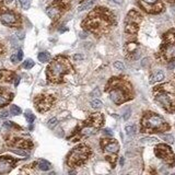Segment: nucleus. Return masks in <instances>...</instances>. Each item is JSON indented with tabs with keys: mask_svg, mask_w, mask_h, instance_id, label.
<instances>
[{
	"mask_svg": "<svg viewBox=\"0 0 175 175\" xmlns=\"http://www.w3.org/2000/svg\"><path fill=\"white\" fill-rule=\"evenodd\" d=\"M115 24L116 19L113 12L104 7H98L88 14L82 22V28L99 37L109 33Z\"/></svg>",
	"mask_w": 175,
	"mask_h": 175,
	"instance_id": "nucleus-1",
	"label": "nucleus"
},
{
	"mask_svg": "<svg viewBox=\"0 0 175 175\" xmlns=\"http://www.w3.org/2000/svg\"><path fill=\"white\" fill-rule=\"evenodd\" d=\"M106 92L115 104L120 105L133 98V90L130 82L125 77H114L106 84Z\"/></svg>",
	"mask_w": 175,
	"mask_h": 175,
	"instance_id": "nucleus-2",
	"label": "nucleus"
},
{
	"mask_svg": "<svg viewBox=\"0 0 175 175\" xmlns=\"http://www.w3.org/2000/svg\"><path fill=\"white\" fill-rule=\"evenodd\" d=\"M73 73V67L65 56H57L53 59L46 69V77L50 83H62L67 75Z\"/></svg>",
	"mask_w": 175,
	"mask_h": 175,
	"instance_id": "nucleus-3",
	"label": "nucleus"
},
{
	"mask_svg": "<svg viewBox=\"0 0 175 175\" xmlns=\"http://www.w3.org/2000/svg\"><path fill=\"white\" fill-rule=\"evenodd\" d=\"M153 96L158 104L169 113L175 112V75L169 82L156 86Z\"/></svg>",
	"mask_w": 175,
	"mask_h": 175,
	"instance_id": "nucleus-4",
	"label": "nucleus"
},
{
	"mask_svg": "<svg viewBox=\"0 0 175 175\" xmlns=\"http://www.w3.org/2000/svg\"><path fill=\"white\" fill-rule=\"evenodd\" d=\"M104 125V116L101 113L91 114L88 118L83 120L78 127L73 130V133L68 139H72V141H78L82 138L90 137L95 133H98Z\"/></svg>",
	"mask_w": 175,
	"mask_h": 175,
	"instance_id": "nucleus-5",
	"label": "nucleus"
},
{
	"mask_svg": "<svg viewBox=\"0 0 175 175\" xmlns=\"http://www.w3.org/2000/svg\"><path fill=\"white\" fill-rule=\"evenodd\" d=\"M169 129L170 125L160 115L153 112H147L143 114L141 118V133H162Z\"/></svg>",
	"mask_w": 175,
	"mask_h": 175,
	"instance_id": "nucleus-6",
	"label": "nucleus"
},
{
	"mask_svg": "<svg viewBox=\"0 0 175 175\" xmlns=\"http://www.w3.org/2000/svg\"><path fill=\"white\" fill-rule=\"evenodd\" d=\"M91 156H92V150L89 146L79 145L69 152L67 156V164L70 167L81 166L88 162Z\"/></svg>",
	"mask_w": 175,
	"mask_h": 175,
	"instance_id": "nucleus-7",
	"label": "nucleus"
},
{
	"mask_svg": "<svg viewBox=\"0 0 175 175\" xmlns=\"http://www.w3.org/2000/svg\"><path fill=\"white\" fill-rule=\"evenodd\" d=\"M159 57L163 62H171L175 60V31L170 30L163 36L162 45L159 50Z\"/></svg>",
	"mask_w": 175,
	"mask_h": 175,
	"instance_id": "nucleus-8",
	"label": "nucleus"
},
{
	"mask_svg": "<svg viewBox=\"0 0 175 175\" xmlns=\"http://www.w3.org/2000/svg\"><path fill=\"white\" fill-rule=\"evenodd\" d=\"M100 146L106 160L112 164V167H115L117 152L119 151V143L117 142V140L111 139V138H103L100 141Z\"/></svg>",
	"mask_w": 175,
	"mask_h": 175,
	"instance_id": "nucleus-9",
	"label": "nucleus"
},
{
	"mask_svg": "<svg viewBox=\"0 0 175 175\" xmlns=\"http://www.w3.org/2000/svg\"><path fill=\"white\" fill-rule=\"evenodd\" d=\"M0 21L2 24L11 28H19L22 24V19L20 14L13 10L6 8L1 1H0Z\"/></svg>",
	"mask_w": 175,
	"mask_h": 175,
	"instance_id": "nucleus-10",
	"label": "nucleus"
},
{
	"mask_svg": "<svg viewBox=\"0 0 175 175\" xmlns=\"http://www.w3.org/2000/svg\"><path fill=\"white\" fill-rule=\"evenodd\" d=\"M68 8L69 3L66 0H54L46 8V13L53 21H57L60 19V17L68 10Z\"/></svg>",
	"mask_w": 175,
	"mask_h": 175,
	"instance_id": "nucleus-11",
	"label": "nucleus"
},
{
	"mask_svg": "<svg viewBox=\"0 0 175 175\" xmlns=\"http://www.w3.org/2000/svg\"><path fill=\"white\" fill-rule=\"evenodd\" d=\"M142 21V15L136 10L129 11L125 20V32L129 35H135L138 32L139 24Z\"/></svg>",
	"mask_w": 175,
	"mask_h": 175,
	"instance_id": "nucleus-12",
	"label": "nucleus"
},
{
	"mask_svg": "<svg viewBox=\"0 0 175 175\" xmlns=\"http://www.w3.org/2000/svg\"><path fill=\"white\" fill-rule=\"evenodd\" d=\"M55 103V98L50 94H38L34 99V106L39 113H45L48 109H50L53 104Z\"/></svg>",
	"mask_w": 175,
	"mask_h": 175,
	"instance_id": "nucleus-13",
	"label": "nucleus"
},
{
	"mask_svg": "<svg viewBox=\"0 0 175 175\" xmlns=\"http://www.w3.org/2000/svg\"><path fill=\"white\" fill-rule=\"evenodd\" d=\"M154 154H156L159 159H161L165 162L166 164L173 166L175 164V156L172 149H171L167 145H163L160 143L154 148Z\"/></svg>",
	"mask_w": 175,
	"mask_h": 175,
	"instance_id": "nucleus-14",
	"label": "nucleus"
},
{
	"mask_svg": "<svg viewBox=\"0 0 175 175\" xmlns=\"http://www.w3.org/2000/svg\"><path fill=\"white\" fill-rule=\"evenodd\" d=\"M139 3L148 13H159L164 8L160 0H139Z\"/></svg>",
	"mask_w": 175,
	"mask_h": 175,
	"instance_id": "nucleus-15",
	"label": "nucleus"
},
{
	"mask_svg": "<svg viewBox=\"0 0 175 175\" xmlns=\"http://www.w3.org/2000/svg\"><path fill=\"white\" fill-rule=\"evenodd\" d=\"M18 159L11 156H0V174H7L14 169L15 164L18 163Z\"/></svg>",
	"mask_w": 175,
	"mask_h": 175,
	"instance_id": "nucleus-16",
	"label": "nucleus"
},
{
	"mask_svg": "<svg viewBox=\"0 0 175 175\" xmlns=\"http://www.w3.org/2000/svg\"><path fill=\"white\" fill-rule=\"evenodd\" d=\"M7 143L10 147L20 148V149H31L33 147V142L28 139H24V138L12 137L7 140Z\"/></svg>",
	"mask_w": 175,
	"mask_h": 175,
	"instance_id": "nucleus-17",
	"label": "nucleus"
},
{
	"mask_svg": "<svg viewBox=\"0 0 175 175\" xmlns=\"http://www.w3.org/2000/svg\"><path fill=\"white\" fill-rule=\"evenodd\" d=\"M14 94L6 88L0 86V109L5 107L6 105H8L13 100Z\"/></svg>",
	"mask_w": 175,
	"mask_h": 175,
	"instance_id": "nucleus-18",
	"label": "nucleus"
},
{
	"mask_svg": "<svg viewBox=\"0 0 175 175\" xmlns=\"http://www.w3.org/2000/svg\"><path fill=\"white\" fill-rule=\"evenodd\" d=\"M125 52L127 54V57H130V58H133V59L138 58L139 55H140L138 43L133 42V41L127 43V44L125 45Z\"/></svg>",
	"mask_w": 175,
	"mask_h": 175,
	"instance_id": "nucleus-19",
	"label": "nucleus"
},
{
	"mask_svg": "<svg viewBox=\"0 0 175 175\" xmlns=\"http://www.w3.org/2000/svg\"><path fill=\"white\" fill-rule=\"evenodd\" d=\"M15 72L8 69H1L0 70V82L10 83L15 79Z\"/></svg>",
	"mask_w": 175,
	"mask_h": 175,
	"instance_id": "nucleus-20",
	"label": "nucleus"
},
{
	"mask_svg": "<svg viewBox=\"0 0 175 175\" xmlns=\"http://www.w3.org/2000/svg\"><path fill=\"white\" fill-rule=\"evenodd\" d=\"M164 78H165V75H164V72L162 70H159L154 72L153 75L151 76V79H150V83H156V82H161V81L164 80Z\"/></svg>",
	"mask_w": 175,
	"mask_h": 175,
	"instance_id": "nucleus-21",
	"label": "nucleus"
},
{
	"mask_svg": "<svg viewBox=\"0 0 175 175\" xmlns=\"http://www.w3.org/2000/svg\"><path fill=\"white\" fill-rule=\"evenodd\" d=\"M95 0H85L84 2H82L80 6H79V8H78V11L81 12V11H84V10H88V9H91L93 5H94Z\"/></svg>",
	"mask_w": 175,
	"mask_h": 175,
	"instance_id": "nucleus-22",
	"label": "nucleus"
},
{
	"mask_svg": "<svg viewBox=\"0 0 175 175\" xmlns=\"http://www.w3.org/2000/svg\"><path fill=\"white\" fill-rule=\"evenodd\" d=\"M37 166L41 171H48V170H50L52 164L48 161H46V160H39V161L37 162Z\"/></svg>",
	"mask_w": 175,
	"mask_h": 175,
	"instance_id": "nucleus-23",
	"label": "nucleus"
},
{
	"mask_svg": "<svg viewBox=\"0 0 175 175\" xmlns=\"http://www.w3.org/2000/svg\"><path fill=\"white\" fill-rule=\"evenodd\" d=\"M37 58L41 62H49V59H50V54L48 52H42L38 54Z\"/></svg>",
	"mask_w": 175,
	"mask_h": 175,
	"instance_id": "nucleus-24",
	"label": "nucleus"
},
{
	"mask_svg": "<svg viewBox=\"0 0 175 175\" xmlns=\"http://www.w3.org/2000/svg\"><path fill=\"white\" fill-rule=\"evenodd\" d=\"M125 130H126V133L128 136H133L135 133H136V127L133 126V125H128L125 127Z\"/></svg>",
	"mask_w": 175,
	"mask_h": 175,
	"instance_id": "nucleus-25",
	"label": "nucleus"
},
{
	"mask_svg": "<svg viewBox=\"0 0 175 175\" xmlns=\"http://www.w3.org/2000/svg\"><path fill=\"white\" fill-rule=\"evenodd\" d=\"M141 140L142 143H147V145H151V143H154V142H156V138L154 137H146V138H142V139H140Z\"/></svg>",
	"mask_w": 175,
	"mask_h": 175,
	"instance_id": "nucleus-26",
	"label": "nucleus"
},
{
	"mask_svg": "<svg viewBox=\"0 0 175 175\" xmlns=\"http://www.w3.org/2000/svg\"><path fill=\"white\" fill-rule=\"evenodd\" d=\"M91 106L95 109H100L103 106V103H102L100 100H93V101L91 102Z\"/></svg>",
	"mask_w": 175,
	"mask_h": 175,
	"instance_id": "nucleus-27",
	"label": "nucleus"
},
{
	"mask_svg": "<svg viewBox=\"0 0 175 175\" xmlns=\"http://www.w3.org/2000/svg\"><path fill=\"white\" fill-rule=\"evenodd\" d=\"M10 112H11L12 115H20L21 114V109L19 106H17V105H12L11 109H10Z\"/></svg>",
	"mask_w": 175,
	"mask_h": 175,
	"instance_id": "nucleus-28",
	"label": "nucleus"
},
{
	"mask_svg": "<svg viewBox=\"0 0 175 175\" xmlns=\"http://www.w3.org/2000/svg\"><path fill=\"white\" fill-rule=\"evenodd\" d=\"M23 67L25 69H31V68H33L34 67V62L32 59H26L23 64Z\"/></svg>",
	"mask_w": 175,
	"mask_h": 175,
	"instance_id": "nucleus-29",
	"label": "nucleus"
},
{
	"mask_svg": "<svg viewBox=\"0 0 175 175\" xmlns=\"http://www.w3.org/2000/svg\"><path fill=\"white\" fill-rule=\"evenodd\" d=\"M161 138L163 140H165L169 143H173L174 142V137L172 135H161Z\"/></svg>",
	"mask_w": 175,
	"mask_h": 175,
	"instance_id": "nucleus-30",
	"label": "nucleus"
},
{
	"mask_svg": "<svg viewBox=\"0 0 175 175\" xmlns=\"http://www.w3.org/2000/svg\"><path fill=\"white\" fill-rule=\"evenodd\" d=\"M19 1H20V3H21V6H22V8L26 10L30 8L31 1H32V0H19Z\"/></svg>",
	"mask_w": 175,
	"mask_h": 175,
	"instance_id": "nucleus-31",
	"label": "nucleus"
},
{
	"mask_svg": "<svg viewBox=\"0 0 175 175\" xmlns=\"http://www.w3.org/2000/svg\"><path fill=\"white\" fill-rule=\"evenodd\" d=\"M25 118H26V120H28L30 124H32L35 120V116H34L32 113H30V112H26L25 113Z\"/></svg>",
	"mask_w": 175,
	"mask_h": 175,
	"instance_id": "nucleus-32",
	"label": "nucleus"
},
{
	"mask_svg": "<svg viewBox=\"0 0 175 175\" xmlns=\"http://www.w3.org/2000/svg\"><path fill=\"white\" fill-rule=\"evenodd\" d=\"M3 126H5V127H7V128H15V129H21V127H20V126L15 125V124L12 123V122H5Z\"/></svg>",
	"mask_w": 175,
	"mask_h": 175,
	"instance_id": "nucleus-33",
	"label": "nucleus"
},
{
	"mask_svg": "<svg viewBox=\"0 0 175 175\" xmlns=\"http://www.w3.org/2000/svg\"><path fill=\"white\" fill-rule=\"evenodd\" d=\"M114 67L117 69V70H124L125 69V66L122 62H114Z\"/></svg>",
	"mask_w": 175,
	"mask_h": 175,
	"instance_id": "nucleus-34",
	"label": "nucleus"
},
{
	"mask_svg": "<svg viewBox=\"0 0 175 175\" xmlns=\"http://www.w3.org/2000/svg\"><path fill=\"white\" fill-rule=\"evenodd\" d=\"M56 125H57V118H55V117L48 120V127L49 128H54Z\"/></svg>",
	"mask_w": 175,
	"mask_h": 175,
	"instance_id": "nucleus-35",
	"label": "nucleus"
},
{
	"mask_svg": "<svg viewBox=\"0 0 175 175\" xmlns=\"http://www.w3.org/2000/svg\"><path fill=\"white\" fill-rule=\"evenodd\" d=\"M17 57H18V60H19V62H21V60H22V58H23V52H22L21 49H20L19 52L17 53Z\"/></svg>",
	"mask_w": 175,
	"mask_h": 175,
	"instance_id": "nucleus-36",
	"label": "nucleus"
},
{
	"mask_svg": "<svg viewBox=\"0 0 175 175\" xmlns=\"http://www.w3.org/2000/svg\"><path fill=\"white\" fill-rule=\"evenodd\" d=\"M5 53H6V47H5V45L0 43V56H2V55H3Z\"/></svg>",
	"mask_w": 175,
	"mask_h": 175,
	"instance_id": "nucleus-37",
	"label": "nucleus"
},
{
	"mask_svg": "<svg viewBox=\"0 0 175 175\" xmlns=\"http://www.w3.org/2000/svg\"><path fill=\"white\" fill-rule=\"evenodd\" d=\"M14 153H17V154H20V156H28V153L24 151H19V150H12Z\"/></svg>",
	"mask_w": 175,
	"mask_h": 175,
	"instance_id": "nucleus-38",
	"label": "nucleus"
},
{
	"mask_svg": "<svg viewBox=\"0 0 175 175\" xmlns=\"http://www.w3.org/2000/svg\"><path fill=\"white\" fill-rule=\"evenodd\" d=\"M129 117H130V109H128L127 112H126V114L124 115V119H125V120H127Z\"/></svg>",
	"mask_w": 175,
	"mask_h": 175,
	"instance_id": "nucleus-39",
	"label": "nucleus"
},
{
	"mask_svg": "<svg viewBox=\"0 0 175 175\" xmlns=\"http://www.w3.org/2000/svg\"><path fill=\"white\" fill-rule=\"evenodd\" d=\"M11 62H19V60H18V57H17V54L11 56Z\"/></svg>",
	"mask_w": 175,
	"mask_h": 175,
	"instance_id": "nucleus-40",
	"label": "nucleus"
},
{
	"mask_svg": "<svg viewBox=\"0 0 175 175\" xmlns=\"http://www.w3.org/2000/svg\"><path fill=\"white\" fill-rule=\"evenodd\" d=\"M73 58H75V60H80V59H83V56L82 55H75Z\"/></svg>",
	"mask_w": 175,
	"mask_h": 175,
	"instance_id": "nucleus-41",
	"label": "nucleus"
},
{
	"mask_svg": "<svg viewBox=\"0 0 175 175\" xmlns=\"http://www.w3.org/2000/svg\"><path fill=\"white\" fill-rule=\"evenodd\" d=\"M19 82H20V77H15V82H14V85H15V86H18Z\"/></svg>",
	"mask_w": 175,
	"mask_h": 175,
	"instance_id": "nucleus-42",
	"label": "nucleus"
},
{
	"mask_svg": "<svg viewBox=\"0 0 175 175\" xmlns=\"http://www.w3.org/2000/svg\"><path fill=\"white\" fill-rule=\"evenodd\" d=\"M104 131H105V133H107V135H109V136H112V135H113L112 130H109V129H105Z\"/></svg>",
	"mask_w": 175,
	"mask_h": 175,
	"instance_id": "nucleus-43",
	"label": "nucleus"
},
{
	"mask_svg": "<svg viewBox=\"0 0 175 175\" xmlns=\"http://www.w3.org/2000/svg\"><path fill=\"white\" fill-rule=\"evenodd\" d=\"M8 115H9V114H8V112H3V113L1 114V116H0V117H7Z\"/></svg>",
	"mask_w": 175,
	"mask_h": 175,
	"instance_id": "nucleus-44",
	"label": "nucleus"
},
{
	"mask_svg": "<svg viewBox=\"0 0 175 175\" xmlns=\"http://www.w3.org/2000/svg\"><path fill=\"white\" fill-rule=\"evenodd\" d=\"M114 2H116V3H122L123 0H114Z\"/></svg>",
	"mask_w": 175,
	"mask_h": 175,
	"instance_id": "nucleus-45",
	"label": "nucleus"
},
{
	"mask_svg": "<svg viewBox=\"0 0 175 175\" xmlns=\"http://www.w3.org/2000/svg\"><path fill=\"white\" fill-rule=\"evenodd\" d=\"M124 164V158H120V165Z\"/></svg>",
	"mask_w": 175,
	"mask_h": 175,
	"instance_id": "nucleus-46",
	"label": "nucleus"
},
{
	"mask_svg": "<svg viewBox=\"0 0 175 175\" xmlns=\"http://www.w3.org/2000/svg\"><path fill=\"white\" fill-rule=\"evenodd\" d=\"M13 0H5V2H7V3H10V2H12Z\"/></svg>",
	"mask_w": 175,
	"mask_h": 175,
	"instance_id": "nucleus-47",
	"label": "nucleus"
},
{
	"mask_svg": "<svg viewBox=\"0 0 175 175\" xmlns=\"http://www.w3.org/2000/svg\"><path fill=\"white\" fill-rule=\"evenodd\" d=\"M170 2H172V3H175V0H169Z\"/></svg>",
	"mask_w": 175,
	"mask_h": 175,
	"instance_id": "nucleus-48",
	"label": "nucleus"
},
{
	"mask_svg": "<svg viewBox=\"0 0 175 175\" xmlns=\"http://www.w3.org/2000/svg\"><path fill=\"white\" fill-rule=\"evenodd\" d=\"M80 1H83V0H80Z\"/></svg>",
	"mask_w": 175,
	"mask_h": 175,
	"instance_id": "nucleus-49",
	"label": "nucleus"
}]
</instances>
